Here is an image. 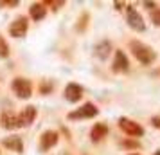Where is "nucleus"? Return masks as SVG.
Listing matches in <instances>:
<instances>
[{
    "label": "nucleus",
    "instance_id": "obj_1",
    "mask_svg": "<svg viewBox=\"0 0 160 155\" xmlns=\"http://www.w3.org/2000/svg\"><path fill=\"white\" fill-rule=\"evenodd\" d=\"M131 52L144 65H149L153 59H155V52H153L151 47H148L144 44H138V42H131Z\"/></svg>",
    "mask_w": 160,
    "mask_h": 155
},
{
    "label": "nucleus",
    "instance_id": "obj_2",
    "mask_svg": "<svg viewBox=\"0 0 160 155\" xmlns=\"http://www.w3.org/2000/svg\"><path fill=\"white\" fill-rule=\"evenodd\" d=\"M119 126H121V128H122V130L128 133V135H131V137H140V135L144 133L142 126L137 125L135 121L126 119V117H121V119H119Z\"/></svg>",
    "mask_w": 160,
    "mask_h": 155
},
{
    "label": "nucleus",
    "instance_id": "obj_3",
    "mask_svg": "<svg viewBox=\"0 0 160 155\" xmlns=\"http://www.w3.org/2000/svg\"><path fill=\"white\" fill-rule=\"evenodd\" d=\"M13 90L16 92V96L22 97V99H25V97L31 96V92H32V87H31V81H27V80H23V78H16L15 81H13Z\"/></svg>",
    "mask_w": 160,
    "mask_h": 155
},
{
    "label": "nucleus",
    "instance_id": "obj_4",
    "mask_svg": "<svg viewBox=\"0 0 160 155\" xmlns=\"http://www.w3.org/2000/svg\"><path fill=\"white\" fill-rule=\"evenodd\" d=\"M94 116H97V108L92 103H87L81 108H78L76 112H70L68 119H88V117H94Z\"/></svg>",
    "mask_w": 160,
    "mask_h": 155
},
{
    "label": "nucleus",
    "instance_id": "obj_5",
    "mask_svg": "<svg viewBox=\"0 0 160 155\" xmlns=\"http://www.w3.org/2000/svg\"><path fill=\"white\" fill-rule=\"evenodd\" d=\"M27 25H29V23H27V18H25V16H18L15 22L11 23L9 33H11L15 38H22L23 34L27 33Z\"/></svg>",
    "mask_w": 160,
    "mask_h": 155
},
{
    "label": "nucleus",
    "instance_id": "obj_6",
    "mask_svg": "<svg viewBox=\"0 0 160 155\" xmlns=\"http://www.w3.org/2000/svg\"><path fill=\"white\" fill-rule=\"evenodd\" d=\"M128 23L131 25V29H135V31H144L146 29L144 20H142V16L137 13L135 8H128Z\"/></svg>",
    "mask_w": 160,
    "mask_h": 155
},
{
    "label": "nucleus",
    "instance_id": "obj_7",
    "mask_svg": "<svg viewBox=\"0 0 160 155\" xmlns=\"http://www.w3.org/2000/svg\"><path fill=\"white\" fill-rule=\"evenodd\" d=\"M34 117H36V108H32V106H27L25 110L16 117V121H18V126H27L31 125L32 121H34Z\"/></svg>",
    "mask_w": 160,
    "mask_h": 155
},
{
    "label": "nucleus",
    "instance_id": "obj_8",
    "mask_svg": "<svg viewBox=\"0 0 160 155\" xmlns=\"http://www.w3.org/2000/svg\"><path fill=\"white\" fill-rule=\"evenodd\" d=\"M81 96H83V89L76 83H68L65 89V97L68 101H79Z\"/></svg>",
    "mask_w": 160,
    "mask_h": 155
},
{
    "label": "nucleus",
    "instance_id": "obj_9",
    "mask_svg": "<svg viewBox=\"0 0 160 155\" xmlns=\"http://www.w3.org/2000/svg\"><path fill=\"white\" fill-rule=\"evenodd\" d=\"M128 58H126V54L122 51H117L115 54V61H113V70L115 72H126L128 70Z\"/></svg>",
    "mask_w": 160,
    "mask_h": 155
},
{
    "label": "nucleus",
    "instance_id": "obj_10",
    "mask_svg": "<svg viewBox=\"0 0 160 155\" xmlns=\"http://www.w3.org/2000/svg\"><path fill=\"white\" fill-rule=\"evenodd\" d=\"M56 142H58V133L56 132H45L43 135H42L40 148H42V150H49V148H52Z\"/></svg>",
    "mask_w": 160,
    "mask_h": 155
},
{
    "label": "nucleus",
    "instance_id": "obj_11",
    "mask_svg": "<svg viewBox=\"0 0 160 155\" xmlns=\"http://www.w3.org/2000/svg\"><path fill=\"white\" fill-rule=\"evenodd\" d=\"M108 133V126L102 125V123H97V125L92 128V132H90V137H92V141L94 142H97V141H101L104 135Z\"/></svg>",
    "mask_w": 160,
    "mask_h": 155
},
{
    "label": "nucleus",
    "instance_id": "obj_12",
    "mask_svg": "<svg viewBox=\"0 0 160 155\" xmlns=\"http://www.w3.org/2000/svg\"><path fill=\"white\" fill-rule=\"evenodd\" d=\"M31 16L34 20H42L45 16V4H32L31 6Z\"/></svg>",
    "mask_w": 160,
    "mask_h": 155
},
{
    "label": "nucleus",
    "instance_id": "obj_13",
    "mask_svg": "<svg viewBox=\"0 0 160 155\" xmlns=\"http://www.w3.org/2000/svg\"><path fill=\"white\" fill-rule=\"evenodd\" d=\"M2 125L6 126V128H16V126H18L16 116H13L11 112H6V114L2 116Z\"/></svg>",
    "mask_w": 160,
    "mask_h": 155
},
{
    "label": "nucleus",
    "instance_id": "obj_14",
    "mask_svg": "<svg viewBox=\"0 0 160 155\" xmlns=\"http://www.w3.org/2000/svg\"><path fill=\"white\" fill-rule=\"evenodd\" d=\"M4 146H8V148H11L13 152H22V141L18 139V137H9V139H6L4 141Z\"/></svg>",
    "mask_w": 160,
    "mask_h": 155
},
{
    "label": "nucleus",
    "instance_id": "obj_15",
    "mask_svg": "<svg viewBox=\"0 0 160 155\" xmlns=\"http://www.w3.org/2000/svg\"><path fill=\"white\" fill-rule=\"evenodd\" d=\"M108 52H110V44L108 42H104V44L102 45H97V56H99V58H106V56H108Z\"/></svg>",
    "mask_w": 160,
    "mask_h": 155
},
{
    "label": "nucleus",
    "instance_id": "obj_16",
    "mask_svg": "<svg viewBox=\"0 0 160 155\" xmlns=\"http://www.w3.org/2000/svg\"><path fill=\"white\" fill-rule=\"evenodd\" d=\"M8 54H9L8 44H6V40H4V38L0 36V56H2V58H6V56H8Z\"/></svg>",
    "mask_w": 160,
    "mask_h": 155
},
{
    "label": "nucleus",
    "instance_id": "obj_17",
    "mask_svg": "<svg viewBox=\"0 0 160 155\" xmlns=\"http://www.w3.org/2000/svg\"><path fill=\"white\" fill-rule=\"evenodd\" d=\"M151 20H153L155 25H160V9H157V11L151 13Z\"/></svg>",
    "mask_w": 160,
    "mask_h": 155
},
{
    "label": "nucleus",
    "instance_id": "obj_18",
    "mask_svg": "<svg viewBox=\"0 0 160 155\" xmlns=\"http://www.w3.org/2000/svg\"><path fill=\"white\" fill-rule=\"evenodd\" d=\"M151 123H153V126H155V128H160V117H153Z\"/></svg>",
    "mask_w": 160,
    "mask_h": 155
},
{
    "label": "nucleus",
    "instance_id": "obj_19",
    "mask_svg": "<svg viewBox=\"0 0 160 155\" xmlns=\"http://www.w3.org/2000/svg\"><path fill=\"white\" fill-rule=\"evenodd\" d=\"M155 155H160V152H157V153H155Z\"/></svg>",
    "mask_w": 160,
    "mask_h": 155
},
{
    "label": "nucleus",
    "instance_id": "obj_20",
    "mask_svg": "<svg viewBox=\"0 0 160 155\" xmlns=\"http://www.w3.org/2000/svg\"><path fill=\"white\" fill-rule=\"evenodd\" d=\"M133 155H137V153H133Z\"/></svg>",
    "mask_w": 160,
    "mask_h": 155
}]
</instances>
